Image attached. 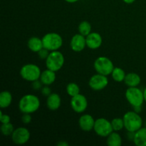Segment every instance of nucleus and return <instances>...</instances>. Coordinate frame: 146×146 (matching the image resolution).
I'll return each mask as SVG.
<instances>
[{"mask_svg": "<svg viewBox=\"0 0 146 146\" xmlns=\"http://www.w3.org/2000/svg\"><path fill=\"white\" fill-rule=\"evenodd\" d=\"M40 107L38 98L33 94H27L20 99L19 108L23 113H33Z\"/></svg>", "mask_w": 146, "mask_h": 146, "instance_id": "1", "label": "nucleus"}, {"mask_svg": "<svg viewBox=\"0 0 146 146\" xmlns=\"http://www.w3.org/2000/svg\"><path fill=\"white\" fill-rule=\"evenodd\" d=\"M124 126L128 132H136L142 128L143 120L139 114L135 111H128L123 118Z\"/></svg>", "mask_w": 146, "mask_h": 146, "instance_id": "2", "label": "nucleus"}, {"mask_svg": "<svg viewBox=\"0 0 146 146\" xmlns=\"http://www.w3.org/2000/svg\"><path fill=\"white\" fill-rule=\"evenodd\" d=\"M64 56L58 51H53L49 53L46 59V66L47 68L55 72L61 69L64 64Z\"/></svg>", "mask_w": 146, "mask_h": 146, "instance_id": "3", "label": "nucleus"}, {"mask_svg": "<svg viewBox=\"0 0 146 146\" xmlns=\"http://www.w3.org/2000/svg\"><path fill=\"white\" fill-rule=\"evenodd\" d=\"M44 48L48 51H57L63 45V39L56 33H48L42 38Z\"/></svg>", "mask_w": 146, "mask_h": 146, "instance_id": "4", "label": "nucleus"}, {"mask_svg": "<svg viewBox=\"0 0 146 146\" xmlns=\"http://www.w3.org/2000/svg\"><path fill=\"white\" fill-rule=\"evenodd\" d=\"M20 74L23 79L34 82V81L39 79L41 71L38 66L29 64L23 66L20 71Z\"/></svg>", "mask_w": 146, "mask_h": 146, "instance_id": "5", "label": "nucleus"}, {"mask_svg": "<svg viewBox=\"0 0 146 146\" xmlns=\"http://www.w3.org/2000/svg\"><path fill=\"white\" fill-rule=\"evenodd\" d=\"M125 98L133 106H141L145 101L143 92L137 87H129L125 91Z\"/></svg>", "mask_w": 146, "mask_h": 146, "instance_id": "6", "label": "nucleus"}, {"mask_svg": "<svg viewBox=\"0 0 146 146\" xmlns=\"http://www.w3.org/2000/svg\"><path fill=\"white\" fill-rule=\"evenodd\" d=\"M94 68L98 74L108 76L112 74L114 66L111 59L105 56H100L94 62Z\"/></svg>", "mask_w": 146, "mask_h": 146, "instance_id": "7", "label": "nucleus"}, {"mask_svg": "<svg viewBox=\"0 0 146 146\" xmlns=\"http://www.w3.org/2000/svg\"><path fill=\"white\" fill-rule=\"evenodd\" d=\"M94 130L101 137H108L113 131L111 122L104 118H100L95 121Z\"/></svg>", "mask_w": 146, "mask_h": 146, "instance_id": "8", "label": "nucleus"}, {"mask_svg": "<svg viewBox=\"0 0 146 146\" xmlns=\"http://www.w3.org/2000/svg\"><path fill=\"white\" fill-rule=\"evenodd\" d=\"M13 142L17 145H23L29 141L30 132L28 129L23 127L17 128L11 135Z\"/></svg>", "mask_w": 146, "mask_h": 146, "instance_id": "9", "label": "nucleus"}, {"mask_svg": "<svg viewBox=\"0 0 146 146\" xmlns=\"http://www.w3.org/2000/svg\"><path fill=\"white\" fill-rule=\"evenodd\" d=\"M89 86L94 91H101L108 86V79L106 76L102 74H96L89 80Z\"/></svg>", "mask_w": 146, "mask_h": 146, "instance_id": "10", "label": "nucleus"}, {"mask_svg": "<svg viewBox=\"0 0 146 146\" xmlns=\"http://www.w3.org/2000/svg\"><path fill=\"white\" fill-rule=\"evenodd\" d=\"M71 106L75 112L80 113L86 110L88 107V101L84 95L79 94L72 97L71 100Z\"/></svg>", "mask_w": 146, "mask_h": 146, "instance_id": "11", "label": "nucleus"}, {"mask_svg": "<svg viewBox=\"0 0 146 146\" xmlns=\"http://www.w3.org/2000/svg\"><path fill=\"white\" fill-rule=\"evenodd\" d=\"M71 48L76 52H80L85 48L86 46V40L84 36L78 34L74 35L71 40Z\"/></svg>", "mask_w": 146, "mask_h": 146, "instance_id": "12", "label": "nucleus"}, {"mask_svg": "<svg viewBox=\"0 0 146 146\" xmlns=\"http://www.w3.org/2000/svg\"><path fill=\"white\" fill-rule=\"evenodd\" d=\"M86 46L91 49H97L101 46L103 39L98 33L91 32L86 38Z\"/></svg>", "mask_w": 146, "mask_h": 146, "instance_id": "13", "label": "nucleus"}, {"mask_svg": "<svg viewBox=\"0 0 146 146\" xmlns=\"http://www.w3.org/2000/svg\"><path fill=\"white\" fill-rule=\"evenodd\" d=\"M95 121L94 118L89 114H85L80 118L78 123H79L80 128L81 130L86 132L91 131L94 129Z\"/></svg>", "mask_w": 146, "mask_h": 146, "instance_id": "14", "label": "nucleus"}, {"mask_svg": "<svg viewBox=\"0 0 146 146\" xmlns=\"http://www.w3.org/2000/svg\"><path fill=\"white\" fill-rule=\"evenodd\" d=\"M61 97L57 94H51L47 98L46 105L48 109L51 111H56L61 106Z\"/></svg>", "mask_w": 146, "mask_h": 146, "instance_id": "15", "label": "nucleus"}, {"mask_svg": "<svg viewBox=\"0 0 146 146\" xmlns=\"http://www.w3.org/2000/svg\"><path fill=\"white\" fill-rule=\"evenodd\" d=\"M40 80H41V84H44L45 86L51 85L56 80L55 71L47 68L46 70L41 72Z\"/></svg>", "mask_w": 146, "mask_h": 146, "instance_id": "16", "label": "nucleus"}, {"mask_svg": "<svg viewBox=\"0 0 146 146\" xmlns=\"http://www.w3.org/2000/svg\"><path fill=\"white\" fill-rule=\"evenodd\" d=\"M133 142L137 146H146V128H141L135 132Z\"/></svg>", "mask_w": 146, "mask_h": 146, "instance_id": "17", "label": "nucleus"}, {"mask_svg": "<svg viewBox=\"0 0 146 146\" xmlns=\"http://www.w3.org/2000/svg\"><path fill=\"white\" fill-rule=\"evenodd\" d=\"M28 47L33 52L38 53L40 50L44 48L42 39H40L36 36L31 37L28 41Z\"/></svg>", "mask_w": 146, "mask_h": 146, "instance_id": "18", "label": "nucleus"}, {"mask_svg": "<svg viewBox=\"0 0 146 146\" xmlns=\"http://www.w3.org/2000/svg\"><path fill=\"white\" fill-rule=\"evenodd\" d=\"M125 84L129 87H137L141 83V77L135 73H129L125 76Z\"/></svg>", "mask_w": 146, "mask_h": 146, "instance_id": "19", "label": "nucleus"}, {"mask_svg": "<svg viewBox=\"0 0 146 146\" xmlns=\"http://www.w3.org/2000/svg\"><path fill=\"white\" fill-rule=\"evenodd\" d=\"M12 101V96L9 91H4L0 94V107L6 108L10 106Z\"/></svg>", "mask_w": 146, "mask_h": 146, "instance_id": "20", "label": "nucleus"}, {"mask_svg": "<svg viewBox=\"0 0 146 146\" xmlns=\"http://www.w3.org/2000/svg\"><path fill=\"white\" fill-rule=\"evenodd\" d=\"M107 145L109 146H121L122 145V138L116 132H112L107 137Z\"/></svg>", "mask_w": 146, "mask_h": 146, "instance_id": "21", "label": "nucleus"}, {"mask_svg": "<svg viewBox=\"0 0 146 146\" xmlns=\"http://www.w3.org/2000/svg\"><path fill=\"white\" fill-rule=\"evenodd\" d=\"M111 75H112L113 79L117 82H121V81H124L125 76H126L125 71L119 67H115Z\"/></svg>", "mask_w": 146, "mask_h": 146, "instance_id": "22", "label": "nucleus"}, {"mask_svg": "<svg viewBox=\"0 0 146 146\" xmlns=\"http://www.w3.org/2000/svg\"><path fill=\"white\" fill-rule=\"evenodd\" d=\"M78 31L84 36H87L91 33V24L87 21H83L78 26Z\"/></svg>", "mask_w": 146, "mask_h": 146, "instance_id": "23", "label": "nucleus"}, {"mask_svg": "<svg viewBox=\"0 0 146 146\" xmlns=\"http://www.w3.org/2000/svg\"><path fill=\"white\" fill-rule=\"evenodd\" d=\"M66 91L70 96H75L80 94V88L75 83H70L67 85Z\"/></svg>", "mask_w": 146, "mask_h": 146, "instance_id": "24", "label": "nucleus"}, {"mask_svg": "<svg viewBox=\"0 0 146 146\" xmlns=\"http://www.w3.org/2000/svg\"><path fill=\"white\" fill-rule=\"evenodd\" d=\"M113 129L114 131H120L124 128V121L123 118H114L111 121Z\"/></svg>", "mask_w": 146, "mask_h": 146, "instance_id": "25", "label": "nucleus"}, {"mask_svg": "<svg viewBox=\"0 0 146 146\" xmlns=\"http://www.w3.org/2000/svg\"><path fill=\"white\" fill-rule=\"evenodd\" d=\"M14 131V126L11 123H2L1 126V131L2 134L5 136H9V135H12L13 132Z\"/></svg>", "mask_w": 146, "mask_h": 146, "instance_id": "26", "label": "nucleus"}, {"mask_svg": "<svg viewBox=\"0 0 146 146\" xmlns=\"http://www.w3.org/2000/svg\"><path fill=\"white\" fill-rule=\"evenodd\" d=\"M10 121H11V118L9 115H6V114L4 115L1 111H0V121L1 123H10Z\"/></svg>", "mask_w": 146, "mask_h": 146, "instance_id": "27", "label": "nucleus"}, {"mask_svg": "<svg viewBox=\"0 0 146 146\" xmlns=\"http://www.w3.org/2000/svg\"><path fill=\"white\" fill-rule=\"evenodd\" d=\"M48 51H48V49H46V48H43L42 49L40 50V51L38 52V56H39L41 58H42V59H45V58L46 59L48 54H49Z\"/></svg>", "mask_w": 146, "mask_h": 146, "instance_id": "28", "label": "nucleus"}, {"mask_svg": "<svg viewBox=\"0 0 146 146\" xmlns=\"http://www.w3.org/2000/svg\"><path fill=\"white\" fill-rule=\"evenodd\" d=\"M21 121L24 124H29L31 121V116L30 113H24V115L21 117Z\"/></svg>", "mask_w": 146, "mask_h": 146, "instance_id": "29", "label": "nucleus"}, {"mask_svg": "<svg viewBox=\"0 0 146 146\" xmlns=\"http://www.w3.org/2000/svg\"><path fill=\"white\" fill-rule=\"evenodd\" d=\"M41 93H42L43 95L45 96H48L51 94V89H50L49 87H48L47 86H46L45 87H44V88H42Z\"/></svg>", "mask_w": 146, "mask_h": 146, "instance_id": "30", "label": "nucleus"}, {"mask_svg": "<svg viewBox=\"0 0 146 146\" xmlns=\"http://www.w3.org/2000/svg\"><path fill=\"white\" fill-rule=\"evenodd\" d=\"M41 83L38 82V80H37V81H34V83H33V87H34L35 89H36V90L38 89L39 88H41V84H40Z\"/></svg>", "mask_w": 146, "mask_h": 146, "instance_id": "31", "label": "nucleus"}, {"mask_svg": "<svg viewBox=\"0 0 146 146\" xmlns=\"http://www.w3.org/2000/svg\"><path fill=\"white\" fill-rule=\"evenodd\" d=\"M135 1V0H123L124 2L126 3V4H132V3H133Z\"/></svg>", "mask_w": 146, "mask_h": 146, "instance_id": "32", "label": "nucleus"}, {"mask_svg": "<svg viewBox=\"0 0 146 146\" xmlns=\"http://www.w3.org/2000/svg\"><path fill=\"white\" fill-rule=\"evenodd\" d=\"M66 1H67V2L68 3H74V2H76V1H78V0H65Z\"/></svg>", "mask_w": 146, "mask_h": 146, "instance_id": "33", "label": "nucleus"}, {"mask_svg": "<svg viewBox=\"0 0 146 146\" xmlns=\"http://www.w3.org/2000/svg\"><path fill=\"white\" fill-rule=\"evenodd\" d=\"M58 145H68V143H62V142H61V143H58Z\"/></svg>", "mask_w": 146, "mask_h": 146, "instance_id": "34", "label": "nucleus"}, {"mask_svg": "<svg viewBox=\"0 0 146 146\" xmlns=\"http://www.w3.org/2000/svg\"><path fill=\"white\" fill-rule=\"evenodd\" d=\"M143 94H144V98H145V101L146 102V88H145V90H144Z\"/></svg>", "mask_w": 146, "mask_h": 146, "instance_id": "35", "label": "nucleus"}, {"mask_svg": "<svg viewBox=\"0 0 146 146\" xmlns=\"http://www.w3.org/2000/svg\"><path fill=\"white\" fill-rule=\"evenodd\" d=\"M145 125H146V123H145Z\"/></svg>", "mask_w": 146, "mask_h": 146, "instance_id": "36", "label": "nucleus"}]
</instances>
